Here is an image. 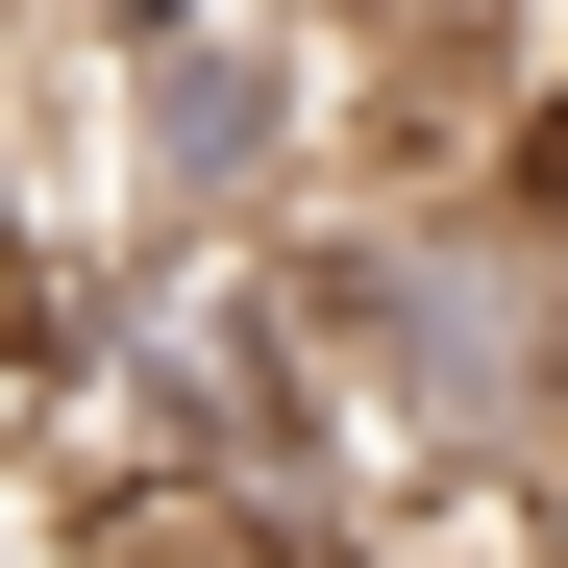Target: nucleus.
Masks as SVG:
<instances>
[{
    "label": "nucleus",
    "instance_id": "1",
    "mask_svg": "<svg viewBox=\"0 0 568 568\" xmlns=\"http://www.w3.org/2000/svg\"><path fill=\"white\" fill-rule=\"evenodd\" d=\"M100 568H346V544H272V519H124Z\"/></svg>",
    "mask_w": 568,
    "mask_h": 568
},
{
    "label": "nucleus",
    "instance_id": "2",
    "mask_svg": "<svg viewBox=\"0 0 568 568\" xmlns=\"http://www.w3.org/2000/svg\"><path fill=\"white\" fill-rule=\"evenodd\" d=\"M26 322H50V223L0 199V371H26Z\"/></svg>",
    "mask_w": 568,
    "mask_h": 568
},
{
    "label": "nucleus",
    "instance_id": "3",
    "mask_svg": "<svg viewBox=\"0 0 568 568\" xmlns=\"http://www.w3.org/2000/svg\"><path fill=\"white\" fill-rule=\"evenodd\" d=\"M297 26H322V0H297Z\"/></svg>",
    "mask_w": 568,
    "mask_h": 568
}]
</instances>
